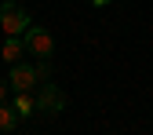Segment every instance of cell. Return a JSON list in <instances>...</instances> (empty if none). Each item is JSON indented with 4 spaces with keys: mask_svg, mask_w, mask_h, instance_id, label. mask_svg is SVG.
<instances>
[{
    "mask_svg": "<svg viewBox=\"0 0 153 135\" xmlns=\"http://www.w3.org/2000/svg\"><path fill=\"white\" fill-rule=\"evenodd\" d=\"M0 29H4L7 37H22L29 29V15L18 4H4V7H0Z\"/></svg>",
    "mask_w": 153,
    "mask_h": 135,
    "instance_id": "cell-2",
    "label": "cell"
},
{
    "mask_svg": "<svg viewBox=\"0 0 153 135\" xmlns=\"http://www.w3.org/2000/svg\"><path fill=\"white\" fill-rule=\"evenodd\" d=\"M7 88H11V81H0V102L7 99Z\"/></svg>",
    "mask_w": 153,
    "mask_h": 135,
    "instance_id": "cell-8",
    "label": "cell"
},
{
    "mask_svg": "<svg viewBox=\"0 0 153 135\" xmlns=\"http://www.w3.org/2000/svg\"><path fill=\"white\" fill-rule=\"evenodd\" d=\"M88 4H95V7H106V4H109V0H88Z\"/></svg>",
    "mask_w": 153,
    "mask_h": 135,
    "instance_id": "cell-9",
    "label": "cell"
},
{
    "mask_svg": "<svg viewBox=\"0 0 153 135\" xmlns=\"http://www.w3.org/2000/svg\"><path fill=\"white\" fill-rule=\"evenodd\" d=\"M18 113H15V106L11 102H0V135H11L15 128H18Z\"/></svg>",
    "mask_w": 153,
    "mask_h": 135,
    "instance_id": "cell-5",
    "label": "cell"
},
{
    "mask_svg": "<svg viewBox=\"0 0 153 135\" xmlns=\"http://www.w3.org/2000/svg\"><path fill=\"white\" fill-rule=\"evenodd\" d=\"M62 106H66L62 91H59V88H51V84L44 81V91L36 95V110H40V113H51V117H55V113H62Z\"/></svg>",
    "mask_w": 153,
    "mask_h": 135,
    "instance_id": "cell-4",
    "label": "cell"
},
{
    "mask_svg": "<svg viewBox=\"0 0 153 135\" xmlns=\"http://www.w3.org/2000/svg\"><path fill=\"white\" fill-rule=\"evenodd\" d=\"M22 44H26V51L29 55H36V59H51V33L48 29H36V26H29L26 33H22Z\"/></svg>",
    "mask_w": 153,
    "mask_h": 135,
    "instance_id": "cell-3",
    "label": "cell"
},
{
    "mask_svg": "<svg viewBox=\"0 0 153 135\" xmlns=\"http://www.w3.org/2000/svg\"><path fill=\"white\" fill-rule=\"evenodd\" d=\"M22 51H26V44H22V40H18V37H7V44H4V48H0V59H4L7 66H15L18 59H22Z\"/></svg>",
    "mask_w": 153,
    "mask_h": 135,
    "instance_id": "cell-6",
    "label": "cell"
},
{
    "mask_svg": "<svg viewBox=\"0 0 153 135\" xmlns=\"http://www.w3.org/2000/svg\"><path fill=\"white\" fill-rule=\"evenodd\" d=\"M7 81H11L15 91H33L36 84L48 81V59H40V66H22V62H15Z\"/></svg>",
    "mask_w": 153,
    "mask_h": 135,
    "instance_id": "cell-1",
    "label": "cell"
},
{
    "mask_svg": "<svg viewBox=\"0 0 153 135\" xmlns=\"http://www.w3.org/2000/svg\"><path fill=\"white\" fill-rule=\"evenodd\" d=\"M15 113H18V117H29V113H36V99H33V95L29 91H15Z\"/></svg>",
    "mask_w": 153,
    "mask_h": 135,
    "instance_id": "cell-7",
    "label": "cell"
}]
</instances>
